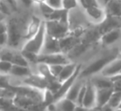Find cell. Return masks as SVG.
<instances>
[{"label": "cell", "mask_w": 121, "mask_h": 111, "mask_svg": "<svg viewBox=\"0 0 121 111\" xmlns=\"http://www.w3.org/2000/svg\"><path fill=\"white\" fill-rule=\"evenodd\" d=\"M46 35H47L46 24L45 20H43L41 24L40 29L38 30V32L32 38L24 42L20 51L31 52V53L36 54V55H40L44 45Z\"/></svg>", "instance_id": "obj_1"}, {"label": "cell", "mask_w": 121, "mask_h": 111, "mask_svg": "<svg viewBox=\"0 0 121 111\" xmlns=\"http://www.w3.org/2000/svg\"><path fill=\"white\" fill-rule=\"evenodd\" d=\"M8 26H9L8 27V35H9L8 47L17 50L22 41H23L24 43V34H25L26 27L23 28L21 22H19L16 18H13L8 21Z\"/></svg>", "instance_id": "obj_2"}, {"label": "cell", "mask_w": 121, "mask_h": 111, "mask_svg": "<svg viewBox=\"0 0 121 111\" xmlns=\"http://www.w3.org/2000/svg\"><path fill=\"white\" fill-rule=\"evenodd\" d=\"M116 55H117V54H115L114 52V53L104 56L103 57H100L96 60V61H93V62L91 63L87 67L81 70L79 78L81 79V78L88 77V76H92V75L95 74V73L99 72V71L101 72L102 70L104 69L109 62H111L113 60L115 59Z\"/></svg>", "instance_id": "obj_3"}, {"label": "cell", "mask_w": 121, "mask_h": 111, "mask_svg": "<svg viewBox=\"0 0 121 111\" xmlns=\"http://www.w3.org/2000/svg\"><path fill=\"white\" fill-rule=\"evenodd\" d=\"M47 34L58 40L67 37L70 34L69 22L60 21H45Z\"/></svg>", "instance_id": "obj_4"}, {"label": "cell", "mask_w": 121, "mask_h": 111, "mask_svg": "<svg viewBox=\"0 0 121 111\" xmlns=\"http://www.w3.org/2000/svg\"><path fill=\"white\" fill-rule=\"evenodd\" d=\"M71 62L68 56L64 53L40 54L37 57V63H44L48 66L52 65H66Z\"/></svg>", "instance_id": "obj_5"}, {"label": "cell", "mask_w": 121, "mask_h": 111, "mask_svg": "<svg viewBox=\"0 0 121 111\" xmlns=\"http://www.w3.org/2000/svg\"><path fill=\"white\" fill-rule=\"evenodd\" d=\"M98 29L101 36L114 29H121V17L106 16L105 19L99 24Z\"/></svg>", "instance_id": "obj_6"}, {"label": "cell", "mask_w": 121, "mask_h": 111, "mask_svg": "<svg viewBox=\"0 0 121 111\" xmlns=\"http://www.w3.org/2000/svg\"><path fill=\"white\" fill-rule=\"evenodd\" d=\"M84 11L86 17L95 23L100 24L106 17L105 11L99 6L88 8L86 9H84Z\"/></svg>", "instance_id": "obj_7"}, {"label": "cell", "mask_w": 121, "mask_h": 111, "mask_svg": "<svg viewBox=\"0 0 121 111\" xmlns=\"http://www.w3.org/2000/svg\"><path fill=\"white\" fill-rule=\"evenodd\" d=\"M61 53L60 47V41L56 38L51 37L50 35L47 34L45 37V42L42 47L41 54H55Z\"/></svg>", "instance_id": "obj_8"}, {"label": "cell", "mask_w": 121, "mask_h": 111, "mask_svg": "<svg viewBox=\"0 0 121 111\" xmlns=\"http://www.w3.org/2000/svg\"><path fill=\"white\" fill-rule=\"evenodd\" d=\"M82 106L89 109L96 107V89L91 81L86 83V91Z\"/></svg>", "instance_id": "obj_9"}, {"label": "cell", "mask_w": 121, "mask_h": 111, "mask_svg": "<svg viewBox=\"0 0 121 111\" xmlns=\"http://www.w3.org/2000/svg\"><path fill=\"white\" fill-rule=\"evenodd\" d=\"M60 47L61 53L67 55L75 47L81 43V38L74 35L69 34L67 37L60 39Z\"/></svg>", "instance_id": "obj_10"}, {"label": "cell", "mask_w": 121, "mask_h": 111, "mask_svg": "<svg viewBox=\"0 0 121 111\" xmlns=\"http://www.w3.org/2000/svg\"><path fill=\"white\" fill-rule=\"evenodd\" d=\"M121 75V59H114L109 62L101 71V76L113 78Z\"/></svg>", "instance_id": "obj_11"}, {"label": "cell", "mask_w": 121, "mask_h": 111, "mask_svg": "<svg viewBox=\"0 0 121 111\" xmlns=\"http://www.w3.org/2000/svg\"><path fill=\"white\" fill-rule=\"evenodd\" d=\"M42 21L41 18H39L37 16H32L31 17L30 21L27 23V27L25 29V34H24V42L26 41L29 40L30 38H32L40 29L41 24H42ZM23 45V44H22Z\"/></svg>", "instance_id": "obj_12"}, {"label": "cell", "mask_w": 121, "mask_h": 111, "mask_svg": "<svg viewBox=\"0 0 121 111\" xmlns=\"http://www.w3.org/2000/svg\"><path fill=\"white\" fill-rule=\"evenodd\" d=\"M113 92H114L113 88L96 90V108H101L106 105Z\"/></svg>", "instance_id": "obj_13"}, {"label": "cell", "mask_w": 121, "mask_h": 111, "mask_svg": "<svg viewBox=\"0 0 121 111\" xmlns=\"http://www.w3.org/2000/svg\"><path fill=\"white\" fill-rule=\"evenodd\" d=\"M104 11L106 16L121 17V0H108Z\"/></svg>", "instance_id": "obj_14"}, {"label": "cell", "mask_w": 121, "mask_h": 111, "mask_svg": "<svg viewBox=\"0 0 121 111\" xmlns=\"http://www.w3.org/2000/svg\"><path fill=\"white\" fill-rule=\"evenodd\" d=\"M78 65L76 64V63H73V62H70L68 64L65 65L63 66V69L60 72V74L59 75L58 80L60 83H63L64 81H67L68 79L71 77V76L74 75V73L76 72V68H77Z\"/></svg>", "instance_id": "obj_15"}, {"label": "cell", "mask_w": 121, "mask_h": 111, "mask_svg": "<svg viewBox=\"0 0 121 111\" xmlns=\"http://www.w3.org/2000/svg\"><path fill=\"white\" fill-rule=\"evenodd\" d=\"M121 37V29H114L110 32L103 34L100 37L103 45L109 46L116 42Z\"/></svg>", "instance_id": "obj_16"}, {"label": "cell", "mask_w": 121, "mask_h": 111, "mask_svg": "<svg viewBox=\"0 0 121 111\" xmlns=\"http://www.w3.org/2000/svg\"><path fill=\"white\" fill-rule=\"evenodd\" d=\"M83 84H84V82H82V81L80 80V78H78V79L73 83L72 85L71 86L69 90H68L67 93H66L65 98H66V99H70V100L76 103L78 94H79V92H80V90H81V87H82Z\"/></svg>", "instance_id": "obj_17"}, {"label": "cell", "mask_w": 121, "mask_h": 111, "mask_svg": "<svg viewBox=\"0 0 121 111\" xmlns=\"http://www.w3.org/2000/svg\"><path fill=\"white\" fill-rule=\"evenodd\" d=\"M32 73L31 71L30 66H16L13 65L12 69L10 71V76L13 77H20L26 78L27 76H31Z\"/></svg>", "instance_id": "obj_18"}, {"label": "cell", "mask_w": 121, "mask_h": 111, "mask_svg": "<svg viewBox=\"0 0 121 111\" xmlns=\"http://www.w3.org/2000/svg\"><path fill=\"white\" fill-rule=\"evenodd\" d=\"M56 111H74L76 104L66 98H62L55 102Z\"/></svg>", "instance_id": "obj_19"}, {"label": "cell", "mask_w": 121, "mask_h": 111, "mask_svg": "<svg viewBox=\"0 0 121 111\" xmlns=\"http://www.w3.org/2000/svg\"><path fill=\"white\" fill-rule=\"evenodd\" d=\"M93 85L95 87L96 90L98 89H105V88H113V81L110 78L104 77H95L91 81Z\"/></svg>", "instance_id": "obj_20"}, {"label": "cell", "mask_w": 121, "mask_h": 111, "mask_svg": "<svg viewBox=\"0 0 121 111\" xmlns=\"http://www.w3.org/2000/svg\"><path fill=\"white\" fill-rule=\"evenodd\" d=\"M121 104V92L120 91H114L111 94L108 105H109L114 109H117Z\"/></svg>", "instance_id": "obj_21"}, {"label": "cell", "mask_w": 121, "mask_h": 111, "mask_svg": "<svg viewBox=\"0 0 121 111\" xmlns=\"http://www.w3.org/2000/svg\"><path fill=\"white\" fill-rule=\"evenodd\" d=\"M13 64L9 61L0 60V75L9 76L10 74Z\"/></svg>", "instance_id": "obj_22"}, {"label": "cell", "mask_w": 121, "mask_h": 111, "mask_svg": "<svg viewBox=\"0 0 121 111\" xmlns=\"http://www.w3.org/2000/svg\"><path fill=\"white\" fill-rule=\"evenodd\" d=\"M79 5L78 0H62V9L67 11L76 9Z\"/></svg>", "instance_id": "obj_23"}, {"label": "cell", "mask_w": 121, "mask_h": 111, "mask_svg": "<svg viewBox=\"0 0 121 111\" xmlns=\"http://www.w3.org/2000/svg\"><path fill=\"white\" fill-rule=\"evenodd\" d=\"M38 6H39V9H40L41 13H42V14L43 15L44 19H45L47 16L50 15L51 13H53V11L55 10V9H53L52 8H51L48 4H46L45 2L39 4Z\"/></svg>", "instance_id": "obj_24"}, {"label": "cell", "mask_w": 121, "mask_h": 111, "mask_svg": "<svg viewBox=\"0 0 121 111\" xmlns=\"http://www.w3.org/2000/svg\"><path fill=\"white\" fill-rule=\"evenodd\" d=\"M78 1H79V4H81V6L84 9H86L91 7L99 6L98 0H78Z\"/></svg>", "instance_id": "obj_25"}, {"label": "cell", "mask_w": 121, "mask_h": 111, "mask_svg": "<svg viewBox=\"0 0 121 111\" xmlns=\"http://www.w3.org/2000/svg\"><path fill=\"white\" fill-rule=\"evenodd\" d=\"M86 83H84L82 87H81V90H80L79 94H78L77 99H76V105L82 106L83 100H84V98H85V94H86Z\"/></svg>", "instance_id": "obj_26"}, {"label": "cell", "mask_w": 121, "mask_h": 111, "mask_svg": "<svg viewBox=\"0 0 121 111\" xmlns=\"http://www.w3.org/2000/svg\"><path fill=\"white\" fill-rule=\"evenodd\" d=\"M64 66L63 65H52V66H49V69H50L51 73L54 77L58 78L59 75L60 74Z\"/></svg>", "instance_id": "obj_27"}, {"label": "cell", "mask_w": 121, "mask_h": 111, "mask_svg": "<svg viewBox=\"0 0 121 111\" xmlns=\"http://www.w3.org/2000/svg\"><path fill=\"white\" fill-rule=\"evenodd\" d=\"M45 3L53 9H62V0H45Z\"/></svg>", "instance_id": "obj_28"}, {"label": "cell", "mask_w": 121, "mask_h": 111, "mask_svg": "<svg viewBox=\"0 0 121 111\" xmlns=\"http://www.w3.org/2000/svg\"><path fill=\"white\" fill-rule=\"evenodd\" d=\"M113 81V89L114 91H120L121 92V75L115 76V77L110 78Z\"/></svg>", "instance_id": "obj_29"}, {"label": "cell", "mask_w": 121, "mask_h": 111, "mask_svg": "<svg viewBox=\"0 0 121 111\" xmlns=\"http://www.w3.org/2000/svg\"><path fill=\"white\" fill-rule=\"evenodd\" d=\"M9 45V35L8 32L0 34V50L8 47Z\"/></svg>", "instance_id": "obj_30"}, {"label": "cell", "mask_w": 121, "mask_h": 111, "mask_svg": "<svg viewBox=\"0 0 121 111\" xmlns=\"http://www.w3.org/2000/svg\"><path fill=\"white\" fill-rule=\"evenodd\" d=\"M8 27H9V26H8V21L6 19L0 21V34L8 32Z\"/></svg>", "instance_id": "obj_31"}, {"label": "cell", "mask_w": 121, "mask_h": 111, "mask_svg": "<svg viewBox=\"0 0 121 111\" xmlns=\"http://www.w3.org/2000/svg\"><path fill=\"white\" fill-rule=\"evenodd\" d=\"M23 5H25L26 7H30L32 4H33V0H20Z\"/></svg>", "instance_id": "obj_32"}, {"label": "cell", "mask_w": 121, "mask_h": 111, "mask_svg": "<svg viewBox=\"0 0 121 111\" xmlns=\"http://www.w3.org/2000/svg\"><path fill=\"white\" fill-rule=\"evenodd\" d=\"M99 109H100V111H114L115 109H114L113 108H111L109 105H108V104H106V105L103 106V107L101 108H99Z\"/></svg>", "instance_id": "obj_33"}, {"label": "cell", "mask_w": 121, "mask_h": 111, "mask_svg": "<svg viewBox=\"0 0 121 111\" xmlns=\"http://www.w3.org/2000/svg\"><path fill=\"white\" fill-rule=\"evenodd\" d=\"M89 109H86L84 106H80V105H76V107L75 108L74 111H89Z\"/></svg>", "instance_id": "obj_34"}, {"label": "cell", "mask_w": 121, "mask_h": 111, "mask_svg": "<svg viewBox=\"0 0 121 111\" xmlns=\"http://www.w3.org/2000/svg\"><path fill=\"white\" fill-rule=\"evenodd\" d=\"M5 2L7 3L9 5L12 6V7L16 8V6H17V1H16V0H5Z\"/></svg>", "instance_id": "obj_35"}, {"label": "cell", "mask_w": 121, "mask_h": 111, "mask_svg": "<svg viewBox=\"0 0 121 111\" xmlns=\"http://www.w3.org/2000/svg\"><path fill=\"white\" fill-rule=\"evenodd\" d=\"M6 17H7V15H5L4 13H3L2 12H0V21L4 20V19H6Z\"/></svg>", "instance_id": "obj_36"}, {"label": "cell", "mask_w": 121, "mask_h": 111, "mask_svg": "<svg viewBox=\"0 0 121 111\" xmlns=\"http://www.w3.org/2000/svg\"><path fill=\"white\" fill-rule=\"evenodd\" d=\"M33 2L34 3H37V4H41V3L45 2V0H33Z\"/></svg>", "instance_id": "obj_37"}, {"label": "cell", "mask_w": 121, "mask_h": 111, "mask_svg": "<svg viewBox=\"0 0 121 111\" xmlns=\"http://www.w3.org/2000/svg\"><path fill=\"white\" fill-rule=\"evenodd\" d=\"M89 111H100V109H99V108H93V109H91Z\"/></svg>", "instance_id": "obj_38"}, {"label": "cell", "mask_w": 121, "mask_h": 111, "mask_svg": "<svg viewBox=\"0 0 121 111\" xmlns=\"http://www.w3.org/2000/svg\"><path fill=\"white\" fill-rule=\"evenodd\" d=\"M2 5H3V0H0V12H2Z\"/></svg>", "instance_id": "obj_39"}, {"label": "cell", "mask_w": 121, "mask_h": 111, "mask_svg": "<svg viewBox=\"0 0 121 111\" xmlns=\"http://www.w3.org/2000/svg\"><path fill=\"white\" fill-rule=\"evenodd\" d=\"M114 111H121V109H115Z\"/></svg>", "instance_id": "obj_40"}, {"label": "cell", "mask_w": 121, "mask_h": 111, "mask_svg": "<svg viewBox=\"0 0 121 111\" xmlns=\"http://www.w3.org/2000/svg\"><path fill=\"white\" fill-rule=\"evenodd\" d=\"M118 109H121V104H120V105H119V107L118 108Z\"/></svg>", "instance_id": "obj_41"}, {"label": "cell", "mask_w": 121, "mask_h": 111, "mask_svg": "<svg viewBox=\"0 0 121 111\" xmlns=\"http://www.w3.org/2000/svg\"><path fill=\"white\" fill-rule=\"evenodd\" d=\"M0 111H2V110H1V109H0Z\"/></svg>", "instance_id": "obj_42"}, {"label": "cell", "mask_w": 121, "mask_h": 111, "mask_svg": "<svg viewBox=\"0 0 121 111\" xmlns=\"http://www.w3.org/2000/svg\"><path fill=\"white\" fill-rule=\"evenodd\" d=\"M0 76H1V75H0Z\"/></svg>", "instance_id": "obj_43"}]
</instances>
